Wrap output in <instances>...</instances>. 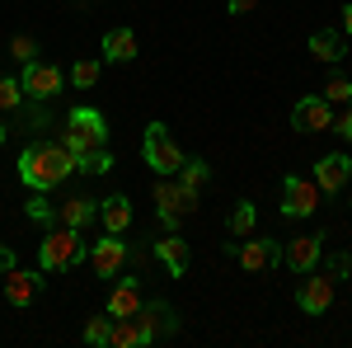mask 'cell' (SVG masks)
I'll use <instances>...</instances> for the list:
<instances>
[{
  "label": "cell",
  "instance_id": "cell-10",
  "mask_svg": "<svg viewBox=\"0 0 352 348\" xmlns=\"http://www.w3.org/2000/svg\"><path fill=\"white\" fill-rule=\"evenodd\" d=\"M320 212V184L315 179H300V174H287L282 179V216H315Z\"/></svg>",
  "mask_w": 352,
  "mask_h": 348
},
{
  "label": "cell",
  "instance_id": "cell-14",
  "mask_svg": "<svg viewBox=\"0 0 352 348\" xmlns=\"http://www.w3.org/2000/svg\"><path fill=\"white\" fill-rule=\"evenodd\" d=\"M315 184H320V193H338V188H348L352 184V156H343V151L320 156V165H315Z\"/></svg>",
  "mask_w": 352,
  "mask_h": 348
},
{
  "label": "cell",
  "instance_id": "cell-16",
  "mask_svg": "<svg viewBox=\"0 0 352 348\" xmlns=\"http://www.w3.org/2000/svg\"><path fill=\"white\" fill-rule=\"evenodd\" d=\"M151 254L169 268V278H184V273H188V240H184L179 231H164V240L151 245Z\"/></svg>",
  "mask_w": 352,
  "mask_h": 348
},
{
  "label": "cell",
  "instance_id": "cell-30",
  "mask_svg": "<svg viewBox=\"0 0 352 348\" xmlns=\"http://www.w3.org/2000/svg\"><path fill=\"white\" fill-rule=\"evenodd\" d=\"M76 170H85V174H104V170H113V156H109V146H99V151H89Z\"/></svg>",
  "mask_w": 352,
  "mask_h": 348
},
{
  "label": "cell",
  "instance_id": "cell-8",
  "mask_svg": "<svg viewBox=\"0 0 352 348\" xmlns=\"http://www.w3.org/2000/svg\"><path fill=\"white\" fill-rule=\"evenodd\" d=\"M226 254H235L244 273H263V268L282 264V245L268 240V236H244V240H230V245H226Z\"/></svg>",
  "mask_w": 352,
  "mask_h": 348
},
{
  "label": "cell",
  "instance_id": "cell-6",
  "mask_svg": "<svg viewBox=\"0 0 352 348\" xmlns=\"http://www.w3.org/2000/svg\"><path fill=\"white\" fill-rule=\"evenodd\" d=\"M132 320H136V329H141V348L155 344V339H174V334H179V316H174V306L160 301V296L141 301Z\"/></svg>",
  "mask_w": 352,
  "mask_h": 348
},
{
  "label": "cell",
  "instance_id": "cell-26",
  "mask_svg": "<svg viewBox=\"0 0 352 348\" xmlns=\"http://www.w3.org/2000/svg\"><path fill=\"white\" fill-rule=\"evenodd\" d=\"M66 81L76 85V90H94V85H99V61H76V66L66 71Z\"/></svg>",
  "mask_w": 352,
  "mask_h": 348
},
{
  "label": "cell",
  "instance_id": "cell-5",
  "mask_svg": "<svg viewBox=\"0 0 352 348\" xmlns=\"http://www.w3.org/2000/svg\"><path fill=\"white\" fill-rule=\"evenodd\" d=\"M141 156H146V165H151L155 174H179V170H184V151H179V141L169 136L164 123H151V127H146Z\"/></svg>",
  "mask_w": 352,
  "mask_h": 348
},
{
  "label": "cell",
  "instance_id": "cell-11",
  "mask_svg": "<svg viewBox=\"0 0 352 348\" xmlns=\"http://www.w3.org/2000/svg\"><path fill=\"white\" fill-rule=\"evenodd\" d=\"M296 306H300V316H324L329 306H333V278H315V268L300 273Z\"/></svg>",
  "mask_w": 352,
  "mask_h": 348
},
{
  "label": "cell",
  "instance_id": "cell-17",
  "mask_svg": "<svg viewBox=\"0 0 352 348\" xmlns=\"http://www.w3.org/2000/svg\"><path fill=\"white\" fill-rule=\"evenodd\" d=\"M94 216H99V198H85V193L66 198V203L56 207V221H61V226H71V231H85Z\"/></svg>",
  "mask_w": 352,
  "mask_h": 348
},
{
  "label": "cell",
  "instance_id": "cell-2",
  "mask_svg": "<svg viewBox=\"0 0 352 348\" xmlns=\"http://www.w3.org/2000/svg\"><path fill=\"white\" fill-rule=\"evenodd\" d=\"M99 146H109V118L99 108H71L66 113V151L76 156V165Z\"/></svg>",
  "mask_w": 352,
  "mask_h": 348
},
{
  "label": "cell",
  "instance_id": "cell-25",
  "mask_svg": "<svg viewBox=\"0 0 352 348\" xmlns=\"http://www.w3.org/2000/svg\"><path fill=\"white\" fill-rule=\"evenodd\" d=\"M113 348H141V329H136L132 316L113 320Z\"/></svg>",
  "mask_w": 352,
  "mask_h": 348
},
{
  "label": "cell",
  "instance_id": "cell-32",
  "mask_svg": "<svg viewBox=\"0 0 352 348\" xmlns=\"http://www.w3.org/2000/svg\"><path fill=\"white\" fill-rule=\"evenodd\" d=\"M19 127H24V132H43V127H47V108H24V113H19Z\"/></svg>",
  "mask_w": 352,
  "mask_h": 348
},
{
  "label": "cell",
  "instance_id": "cell-28",
  "mask_svg": "<svg viewBox=\"0 0 352 348\" xmlns=\"http://www.w3.org/2000/svg\"><path fill=\"white\" fill-rule=\"evenodd\" d=\"M10 57L14 61H38V38L33 33H14L10 38Z\"/></svg>",
  "mask_w": 352,
  "mask_h": 348
},
{
  "label": "cell",
  "instance_id": "cell-35",
  "mask_svg": "<svg viewBox=\"0 0 352 348\" xmlns=\"http://www.w3.org/2000/svg\"><path fill=\"white\" fill-rule=\"evenodd\" d=\"M10 268H19V264H14V249H10V245H0V273H10Z\"/></svg>",
  "mask_w": 352,
  "mask_h": 348
},
{
  "label": "cell",
  "instance_id": "cell-38",
  "mask_svg": "<svg viewBox=\"0 0 352 348\" xmlns=\"http://www.w3.org/2000/svg\"><path fill=\"white\" fill-rule=\"evenodd\" d=\"M5 136H10V127H5V123H0V146H5Z\"/></svg>",
  "mask_w": 352,
  "mask_h": 348
},
{
  "label": "cell",
  "instance_id": "cell-12",
  "mask_svg": "<svg viewBox=\"0 0 352 348\" xmlns=\"http://www.w3.org/2000/svg\"><path fill=\"white\" fill-rule=\"evenodd\" d=\"M292 127L296 132H329L333 127V104L324 94H305L296 108H292Z\"/></svg>",
  "mask_w": 352,
  "mask_h": 348
},
{
  "label": "cell",
  "instance_id": "cell-9",
  "mask_svg": "<svg viewBox=\"0 0 352 348\" xmlns=\"http://www.w3.org/2000/svg\"><path fill=\"white\" fill-rule=\"evenodd\" d=\"M43 287H47L43 268H10V273H0V296L10 306H33L43 296Z\"/></svg>",
  "mask_w": 352,
  "mask_h": 348
},
{
  "label": "cell",
  "instance_id": "cell-15",
  "mask_svg": "<svg viewBox=\"0 0 352 348\" xmlns=\"http://www.w3.org/2000/svg\"><path fill=\"white\" fill-rule=\"evenodd\" d=\"M324 240L329 236H300V240H287L282 245V264L292 268V273H310V268L320 264V254H324Z\"/></svg>",
  "mask_w": 352,
  "mask_h": 348
},
{
  "label": "cell",
  "instance_id": "cell-37",
  "mask_svg": "<svg viewBox=\"0 0 352 348\" xmlns=\"http://www.w3.org/2000/svg\"><path fill=\"white\" fill-rule=\"evenodd\" d=\"M343 33L352 38V5H343Z\"/></svg>",
  "mask_w": 352,
  "mask_h": 348
},
{
  "label": "cell",
  "instance_id": "cell-24",
  "mask_svg": "<svg viewBox=\"0 0 352 348\" xmlns=\"http://www.w3.org/2000/svg\"><path fill=\"white\" fill-rule=\"evenodd\" d=\"M254 226H258L254 203H235V212H230V236H235V240H244V236H254Z\"/></svg>",
  "mask_w": 352,
  "mask_h": 348
},
{
  "label": "cell",
  "instance_id": "cell-33",
  "mask_svg": "<svg viewBox=\"0 0 352 348\" xmlns=\"http://www.w3.org/2000/svg\"><path fill=\"white\" fill-rule=\"evenodd\" d=\"M348 273H352V254H343V249H338V254L329 259V278H348Z\"/></svg>",
  "mask_w": 352,
  "mask_h": 348
},
{
  "label": "cell",
  "instance_id": "cell-13",
  "mask_svg": "<svg viewBox=\"0 0 352 348\" xmlns=\"http://www.w3.org/2000/svg\"><path fill=\"white\" fill-rule=\"evenodd\" d=\"M132 259V249H127V240L122 236H104V240H94V249H89V264H94V273L99 278H118L122 273V264Z\"/></svg>",
  "mask_w": 352,
  "mask_h": 348
},
{
  "label": "cell",
  "instance_id": "cell-18",
  "mask_svg": "<svg viewBox=\"0 0 352 348\" xmlns=\"http://www.w3.org/2000/svg\"><path fill=\"white\" fill-rule=\"evenodd\" d=\"M99 221H104V231H113V236H122V231L132 226V198H127V193H113V198H99Z\"/></svg>",
  "mask_w": 352,
  "mask_h": 348
},
{
  "label": "cell",
  "instance_id": "cell-23",
  "mask_svg": "<svg viewBox=\"0 0 352 348\" xmlns=\"http://www.w3.org/2000/svg\"><path fill=\"white\" fill-rule=\"evenodd\" d=\"M24 212H28V221H38V226H52L56 221V207H52V198H47L43 188H33V198L24 203Z\"/></svg>",
  "mask_w": 352,
  "mask_h": 348
},
{
  "label": "cell",
  "instance_id": "cell-19",
  "mask_svg": "<svg viewBox=\"0 0 352 348\" xmlns=\"http://www.w3.org/2000/svg\"><path fill=\"white\" fill-rule=\"evenodd\" d=\"M136 306H141V283L136 278H118V287L109 292V316L122 320V316H136Z\"/></svg>",
  "mask_w": 352,
  "mask_h": 348
},
{
  "label": "cell",
  "instance_id": "cell-7",
  "mask_svg": "<svg viewBox=\"0 0 352 348\" xmlns=\"http://www.w3.org/2000/svg\"><path fill=\"white\" fill-rule=\"evenodd\" d=\"M19 85H24V99H33V104H47V99H56V94H61L66 71H61V66H52V61H24V76H19Z\"/></svg>",
  "mask_w": 352,
  "mask_h": 348
},
{
  "label": "cell",
  "instance_id": "cell-4",
  "mask_svg": "<svg viewBox=\"0 0 352 348\" xmlns=\"http://www.w3.org/2000/svg\"><path fill=\"white\" fill-rule=\"evenodd\" d=\"M197 207V188H184L174 184V174H160V184H155V216H160L164 231H179V221Z\"/></svg>",
  "mask_w": 352,
  "mask_h": 348
},
{
  "label": "cell",
  "instance_id": "cell-1",
  "mask_svg": "<svg viewBox=\"0 0 352 348\" xmlns=\"http://www.w3.org/2000/svg\"><path fill=\"white\" fill-rule=\"evenodd\" d=\"M19 184L24 188H56L66 184L71 174H76V156L66 151V141H47V136H38V141H28L24 151H19Z\"/></svg>",
  "mask_w": 352,
  "mask_h": 348
},
{
  "label": "cell",
  "instance_id": "cell-27",
  "mask_svg": "<svg viewBox=\"0 0 352 348\" xmlns=\"http://www.w3.org/2000/svg\"><path fill=\"white\" fill-rule=\"evenodd\" d=\"M207 174H212V165L192 156V161H184V170H179V184H184V188H202V184H207Z\"/></svg>",
  "mask_w": 352,
  "mask_h": 348
},
{
  "label": "cell",
  "instance_id": "cell-29",
  "mask_svg": "<svg viewBox=\"0 0 352 348\" xmlns=\"http://www.w3.org/2000/svg\"><path fill=\"white\" fill-rule=\"evenodd\" d=\"M19 104H24V85L10 81V76H0V108H5V113H14Z\"/></svg>",
  "mask_w": 352,
  "mask_h": 348
},
{
  "label": "cell",
  "instance_id": "cell-34",
  "mask_svg": "<svg viewBox=\"0 0 352 348\" xmlns=\"http://www.w3.org/2000/svg\"><path fill=\"white\" fill-rule=\"evenodd\" d=\"M329 132H338L343 141H352V104H348V113H338V118H333V127H329Z\"/></svg>",
  "mask_w": 352,
  "mask_h": 348
},
{
  "label": "cell",
  "instance_id": "cell-22",
  "mask_svg": "<svg viewBox=\"0 0 352 348\" xmlns=\"http://www.w3.org/2000/svg\"><path fill=\"white\" fill-rule=\"evenodd\" d=\"M85 344L89 348H113V316H89V325H85Z\"/></svg>",
  "mask_w": 352,
  "mask_h": 348
},
{
  "label": "cell",
  "instance_id": "cell-20",
  "mask_svg": "<svg viewBox=\"0 0 352 348\" xmlns=\"http://www.w3.org/2000/svg\"><path fill=\"white\" fill-rule=\"evenodd\" d=\"M310 52L333 66V61H343V57H348V43L338 38V28H315V33H310Z\"/></svg>",
  "mask_w": 352,
  "mask_h": 348
},
{
  "label": "cell",
  "instance_id": "cell-36",
  "mask_svg": "<svg viewBox=\"0 0 352 348\" xmlns=\"http://www.w3.org/2000/svg\"><path fill=\"white\" fill-rule=\"evenodd\" d=\"M226 5H230V14H249V10H254L258 0H226Z\"/></svg>",
  "mask_w": 352,
  "mask_h": 348
},
{
  "label": "cell",
  "instance_id": "cell-3",
  "mask_svg": "<svg viewBox=\"0 0 352 348\" xmlns=\"http://www.w3.org/2000/svg\"><path fill=\"white\" fill-rule=\"evenodd\" d=\"M80 259H85V240H80V231H71V226H56V231H47L38 240V268L43 273H66Z\"/></svg>",
  "mask_w": 352,
  "mask_h": 348
},
{
  "label": "cell",
  "instance_id": "cell-31",
  "mask_svg": "<svg viewBox=\"0 0 352 348\" xmlns=\"http://www.w3.org/2000/svg\"><path fill=\"white\" fill-rule=\"evenodd\" d=\"M324 99H329V104H352V81L333 76V81L324 85Z\"/></svg>",
  "mask_w": 352,
  "mask_h": 348
},
{
  "label": "cell",
  "instance_id": "cell-21",
  "mask_svg": "<svg viewBox=\"0 0 352 348\" xmlns=\"http://www.w3.org/2000/svg\"><path fill=\"white\" fill-rule=\"evenodd\" d=\"M99 48H104V61H132L136 57V33L132 28H109Z\"/></svg>",
  "mask_w": 352,
  "mask_h": 348
}]
</instances>
